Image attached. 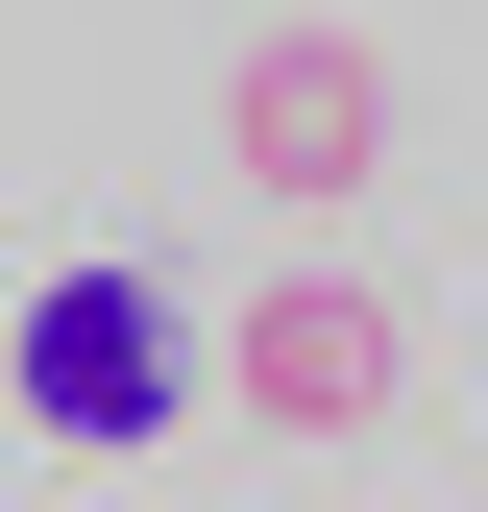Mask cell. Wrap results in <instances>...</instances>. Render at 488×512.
<instances>
[{
	"mask_svg": "<svg viewBox=\"0 0 488 512\" xmlns=\"http://www.w3.org/2000/svg\"><path fill=\"white\" fill-rule=\"evenodd\" d=\"M220 147L269 171L293 220H342V196H366V147H391V74H366L342 25H269V49L220 74Z\"/></svg>",
	"mask_w": 488,
	"mask_h": 512,
	"instance_id": "obj_2",
	"label": "cell"
},
{
	"mask_svg": "<svg viewBox=\"0 0 488 512\" xmlns=\"http://www.w3.org/2000/svg\"><path fill=\"white\" fill-rule=\"evenodd\" d=\"M244 415H269V439H366V415H391V293L269 269V317H244Z\"/></svg>",
	"mask_w": 488,
	"mask_h": 512,
	"instance_id": "obj_3",
	"label": "cell"
},
{
	"mask_svg": "<svg viewBox=\"0 0 488 512\" xmlns=\"http://www.w3.org/2000/svg\"><path fill=\"white\" fill-rule=\"evenodd\" d=\"M0 366H25V439H74V464H147V439H171V391H196V366H171V293H147V269H49Z\"/></svg>",
	"mask_w": 488,
	"mask_h": 512,
	"instance_id": "obj_1",
	"label": "cell"
}]
</instances>
